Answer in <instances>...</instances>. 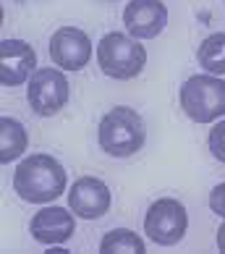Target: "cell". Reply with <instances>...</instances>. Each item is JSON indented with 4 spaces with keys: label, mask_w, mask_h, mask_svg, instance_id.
I'll list each match as a JSON object with an SVG mask.
<instances>
[{
    "label": "cell",
    "mask_w": 225,
    "mask_h": 254,
    "mask_svg": "<svg viewBox=\"0 0 225 254\" xmlns=\"http://www.w3.org/2000/svg\"><path fill=\"white\" fill-rule=\"evenodd\" d=\"M210 210L225 220V181L218 184V186L210 191Z\"/></svg>",
    "instance_id": "2e32d148"
},
{
    "label": "cell",
    "mask_w": 225,
    "mask_h": 254,
    "mask_svg": "<svg viewBox=\"0 0 225 254\" xmlns=\"http://www.w3.org/2000/svg\"><path fill=\"white\" fill-rule=\"evenodd\" d=\"M100 149L110 157H131L147 142V124L131 105H115L97 126Z\"/></svg>",
    "instance_id": "7a4b0ae2"
},
{
    "label": "cell",
    "mask_w": 225,
    "mask_h": 254,
    "mask_svg": "<svg viewBox=\"0 0 225 254\" xmlns=\"http://www.w3.org/2000/svg\"><path fill=\"white\" fill-rule=\"evenodd\" d=\"M71 100V84L63 68H37L26 81V102L34 116L50 118L60 113Z\"/></svg>",
    "instance_id": "5b68a950"
},
{
    "label": "cell",
    "mask_w": 225,
    "mask_h": 254,
    "mask_svg": "<svg viewBox=\"0 0 225 254\" xmlns=\"http://www.w3.org/2000/svg\"><path fill=\"white\" fill-rule=\"evenodd\" d=\"M92 58V42L79 26H60L50 37V61L63 71H81Z\"/></svg>",
    "instance_id": "ba28073f"
},
{
    "label": "cell",
    "mask_w": 225,
    "mask_h": 254,
    "mask_svg": "<svg viewBox=\"0 0 225 254\" xmlns=\"http://www.w3.org/2000/svg\"><path fill=\"white\" fill-rule=\"evenodd\" d=\"M123 24L136 40H155L168 26V5L163 0H131L123 11Z\"/></svg>",
    "instance_id": "8fae6325"
},
{
    "label": "cell",
    "mask_w": 225,
    "mask_h": 254,
    "mask_svg": "<svg viewBox=\"0 0 225 254\" xmlns=\"http://www.w3.org/2000/svg\"><path fill=\"white\" fill-rule=\"evenodd\" d=\"M196 61L207 73L223 76L225 73V32H215L204 37L199 50H196Z\"/></svg>",
    "instance_id": "4fadbf2b"
},
{
    "label": "cell",
    "mask_w": 225,
    "mask_h": 254,
    "mask_svg": "<svg viewBox=\"0 0 225 254\" xmlns=\"http://www.w3.org/2000/svg\"><path fill=\"white\" fill-rule=\"evenodd\" d=\"M147 247L142 236H136L134 231L128 228H115V231H108L100 241V252L102 254H142Z\"/></svg>",
    "instance_id": "5bb4252c"
},
{
    "label": "cell",
    "mask_w": 225,
    "mask_h": 254,
    "mask_svg": "<svg viewBox=\"0 0 225 254\" xmlns=\"http://www.w3.org/2000/svg\"><path fill=\"white\" fill-rule=\"evenodd\" d=\"M178 100L194 124H215L225 116V81L215 73H194L181 84Z\"/></svg>",
    "instance_id": "3957f363"
},
{
    "label": "cell",
    "mask_w": 225,
    "mask_h": 254,
    "mask_svg": "<svg viewBox=\"0 0 225 254\" xmlns=\"http://www.w3.org/2000/svg\"><path fill=\"white\" fill-rule=\"evenodd\" d=\"M68 186L65 168L48 152L26 155L13 171V191L29 204H48L63 196Z\"/></svg>",
    "instance_id": "6da1fadb"
},
{
    "label": "cell",
    "mask_w": 225,
    "mask_h": 254,
    "mask_svg": "<svg viewBox=\"0 0 225 254\" xmlns=\"http://www.w3.org/2000/svg\"><path fill=\"white\" fill-rule=\"evenodd\" d=\"M37 71V53L24 40H3L0 42V84L18 87L29 81Z\"/></svg>",
    "instance_id": "30bf717a"
},
{
    "label": "cell",
    "mask_w": 225,
    "mask_h": 254,
    "mask_svg": "<svg viewBox=\"0 0 225 254\" xmlns=\"http://www.w3.org/2000/svg\"><path fill=\"white\" fill-rule=\"evenodd\" d=\"M110 3H112V0H110Z\"/></svg>",
    "instance_id": "ac0fdd59"
},
{
    "label": "cell",
    "mask_w": 225,
    "mask_h": 254,
    "mask_svg": "<svg viewBox=\"0 0 225 254\" xmlns=\"http://www.w3.org/2000/svg\"><path fill=\"white\" fill-rule=\"evenodd\" d=\"M73 231H76V220H73V210L71 207H58L50 204L40 210L29 220V233L37 244H45V247H58L65 244Z\"/></svg>",
    "instance_id": "9c48e42d"
},
{
    "label": "cell",
    "mask_w": 225,
    "mask_h": 254,
    "mask_svg": "<svg viewBox=\"0 0 225 254\" xmlns=\"http://www.w3.org/2000/svg\"><path fill=\"white\" fill-rule=\"evenodd\" d=\"M97 63L110 79H136L147 65V48L131 34L108 32L97 45Z\"/></svg>",
    "instance_id": "277c9868"
},
{
    "label": "cell",
    "mask_w": 225,
    "mask_h": 254,
    "mask_svg": "<svg viewBox=\"0 0 225 254\" xmlns=\"http://www.w3.org/2000/svg\"><path fill=\"white\" fill-rule=\"evenodd\" d=\"M144 231H147V239L157 244V247H175L189 231V212L173 196L155 199L147 207Z\"/></svg>",
    "instance_id": "8992f818"
},
{
    "label": "cell",
    "mask_w": 225,
    "mask_h": 254,
    "mask_svg": "<svg viewBox=\"0 0 225 254\" xmlns=\"http://www.w3.org/2000/svg\"><path fill=\"white\" fill-rule=\"evenodd\" d=\"M110 204H112L110 186L97 176H81L68 189V207L76 218L97 220L110 210Z\"/></svg>",
    "instance_id": "52a82bcc"
},
{
    "label": "cell",
    "mask_w": 225,
    "mask_h": 254,
    "mask_svg": "<svg viewBox=\"0 0 225 254\" xmlns=\"http://www.w3.org/2000/svg\"><path fill=\"white\" fill-rule=\"evenodd\" d=\"M207 144H210L212 157L220 160V163H225V121H218V124L210 128Z\"/></svg>",
    "instance_id": "9a60e30c"
},
{
    "label": "cell",
    "mask_w": 225,
    "mask_h": 254,
    "mask_svg": "<svg viewBox=\"0 0 225 254\" xmlns=\"http://www.w3.org/2000/svg\"><path fill=\"white\" fill-rule=\"evenodd\" d=\"M26 147H29L26 126L11 116H3L0 118V163L8 165L13 160H18L26 152Z\"/></svg>",
    "instance_id": "7c38bea8"
},
{
    "label": "cell",
    "mask_w": 225,
    "mask_h": 254,
    "mask_svg": "<svg viewBox=\"0 0 225 254\" xmlns=\"http://www.w3.org/2000/svg\"><path fill=\"white\" fill-rule=\"evenodd\" d=\"M218 249L225 254V220L220 223V228H218Z\"/></svg>",
    "instance_id": "e0dca14e"
}]
</instances>
